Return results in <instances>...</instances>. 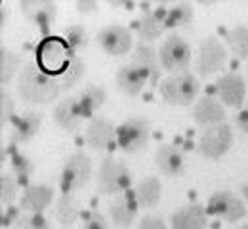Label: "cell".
<instances>
[{
    "mask_svg": "<svg viewBox=\"0 0 248 229\" xmlns=\"http://www.w3.org/2000/svg\"><path fill=\"white\" fill-rule=\"evenodd\" d=\"M199 88L201 86H199L197 76L187 73V71L178 73V75H170L168 78H164L158 84L162 99L170 105H180V107L191 105L199 94Z\"/></svg>",
    "mask_w": 248,
    "mask_h": 229,
    "instance_id": "3957f363",
    "label": "cell"
},
{
    "mask_svg": "<svg viewBox=\"0 0 248 229\" xmlns=\"http://www.w3.org/2000/svg\"><path fill=\"white\" fill-rule=\"evenodd\" d=\"M225 40L231 48V52L239 60H248V27L235 25L225 33Z\"/></svg>",
    "mask_w": 248,
    "mask_h": 229,
    "instance_id": "f546056e",
    "label": "cell"
},
{
    "mask_svg": "<svg viewBox=\"0 0 248 229\" xmlns=\"http://www.w3.org/2000/svg\"><path fill=\"white\" fill-rule=\"evenodd\" d=\"M95 180H97V189L101 195L119 197L128 191L132 176L123 161H119L115 157H107L99 164V172H97Z\"/></svg>",
    "mask_w": 248,
    "mask_h": 229,
    "instance_id": "277c9868",
    "label": "cell"
},
{
    "mask_svg": "<svg viewBox=\"0 0 248 229\" xmlns=\"http://www.w3.org/2000/svg\"><path fill=\"white\" fill-rule=\"evenodd\" d=\"M16 119V103L8 90L2 88L0 92V128H6Z\"/></svg>",
    "mask_w": 248,
    "mask_h": 229,
    "instance_id": "e575fe53",
    "label": "cell"
},
{
    "mask_svg": "<svg viewBox=\"0 0 248 229\" xmlns=\"http://www.w3.org/2000/svg\"><path fill=\"white\" fill-rule=\"evenodd\" d=\"M17 178H14L8 172L0 174V202L4 206H10L17 197Z\"/></svg>",
    "mask_w": 248,
    "mask_h": 229,
    "instance_id": "d6a6232c",
    "label": "cell"
},
{
    "mask_svg": "<svg viewBox=\"0 0 248 229\" xmlns=\"http://www.w3.org/2000/svg\"><path fill=\"white\" fill-rule=\"evenodd\" d=\"M16 86L21 99H25L31 105H48L62 92L58 76L44 73L34 61L23 63Z\"/></svg>",
    "mask_w": 248,
    "mask_h": 229,
    "instance_id": "6da1fadb",
    "label": "cell"
},
{
    "mask_svg": "<svg viewBox=\"0 0 248 229\" xmlns=\"http://www.w3.org/2000/svg\"><path fill=\"white\" fill-rule=\"evenodd\" d=\"M241 191H243V197L248 200V183H245V185H243V189H241Z\"/></svg>",
    "mask_w": 248,
    "mask_h": 229,
    "instance_id": "b9f144b4",
    "label": "cell"
},
{
    "mask_svg": "<svg viewBox=\"0 0 248 229\" xmlns=\"http://www.w3.org/2000/svg\"><path fill=\"white\" fill-rule=\"evenodd\" d=\"M19 8H21V14L44 34L50 31L58 15V4L52 0H23L19 2Z\"/></svg>",
    "mask_w": 248,
    "mask_h": 229,
    "instance_id": "7c38bea8",
    "label": "cell"
},
{
    "mask_svg": "<svg viewBox=\"0 0 248 229\" xmlns=\"http://www.w3.org/2000/svg\"><path fill=\"white\" fill-rule=\"evenodd\" d=\"M151 137V122L147 119H128L117 128V145L124 153L134 155L147 147Z\"/></svg>",
    "mask_w": 248,
    "mask_h": 229,
    "instance_id": "8992f818",
    "label": "cell"
},
{
    "mask_svg": "<svg viewBox=\"0 0 248 229\" xmlns=\"http://www.w3.org/2000/svg\"><path fill=\"white\" fill-rule=\"evenodd\" d=\"M14 226L17 229H50V222H48V218L44 214L31 212V214L17 216Z\"/></svg>",
    "mask_w": 248,
    "mask_h": 229,
    "instance_id": "d590c367",
    "label": "cell"
},
{
    "mask_svg": "<svg viewBox=\"0 0 248 229\" xmlns=\"http://www.w3.org/2000/svg\"><path fill=\"white\" fill-rule=\"evenodd\" d=\"M54 121L56 124L67 132L77 130L80 126V122L84 121V115H82V109H80V103L77 98H65L62 99L56 109H54Z\"/></svg>",
    "mask_w": 248,
    "mask_h": 229,
    "instance_id": "d6986e66",
    "label": "cell"
},
{
    "mask_svg": "<svg viewBox=\"0 0 248 229\" xmlns=\"http://www.w3.org/2000/svg\"><path fill=\"white\" fill-rule=\"evenodd\" d=\"M237 126H239V130L248 134V113H241L239 115V119H237Z\"/></svg>",
    "mask_w": 248,
    "mask_h": 229,
    "instance_id": "ab89813d",
    "label": "cell"
},
{
    "mask_svg": "<svg viewBox=\"0 0 248 229\" xmlns=\"http://www.w3.org/2000/svg\"><path fill=\"white\" fill-rule=\"evenodd\" d=\"M78 103H80V109H82V115L84 119H92L93 115L103 107L105 99H107V92L105 88L101 86H95V84H88L82 88V92L78 94Z\"/></svg>",
    "mask_w": 248,
    "mask_h": 229,
    "instance_id": "cb8c5ba5",
    "label": "cell"
},
{
    "mask_svg": "<svg viewBox=\"0 0 248 229\" xmlns=\"http://www.w3.org/2000/svg\"><path fill=\"white\" fill-rule=\"evenodd\" d=\"M12 172L17 178L19 183H27V180L31 178V174L34 172V164H32V161L27 155L14 153L12 155Z\"/></svg>",
    "mask_w": 248,
    "mask_h": 229,
    "instance_id": "1f68e13d",
    "label": "cell"
},
{
    "mask_svg": "<svg viewBox=\"0 0 248 229\" xmlns=\"http://www.w3.org/2000/svg\"><path fill=\"white\" fill-rule=\"evenodd\" d=\"M69 44V48L73 52L77 50H82L88 46V31L82 27V25H71L65 29V36H63Z\"/></svg>",
    "mask_w": 248,
    "mask_h": 229,
    "instance_id": "836d02e7",
    "label": "cell"
},
{
    "mask_svg": "<svg viewBox=\"0 0 248 229\" xmlns=\"http://www.w3.org/2000/svg\"><path fill=\"white\" fill-rule=\"evenodd\" d=\"M0 14H2V19H0V25L4 27V25H6V8H4V6H2V10H0Z\"/></svg>",
    "mask_w": 248,
    "mask_h": 229,
    "instance_id": "60d3db41",
    "label": "cell"
},
{
    "mask_svg": "<svg viewBox=\"0 0 248 229\" xmlns=\"http://www.w3.org/2000/svg\"><path fill=\"white\" fill-rule=\"evenodd\" d=\"M84 73H86V63H84V60L75 54V56L71 58L67 69L58 76L60 86H62V92H67V90L75 88L77 84H80V80L84 78Z\"/></svg>",
    "mask_w": 248,
    "mask_h": 229,
    "instance_id": "83f0119b",
    "label": "cell"
},
{
    "mask_svg": "<svg viewBox=\"0 0 248 229\" xmlns=\"http://www.w3.org/2000/svg\"><path fill=\"white\" fill-rule=\"evenodd\" d=\"M160 58V65L162 69H166L172 75L178 73H186V69L191 63V46L187 44V40H184L178 34H170L158 52Z\"/></svg>",
    "mask_w": 248,
    "mask_h": 229,
    "instance_id": "ba28073f",
    "label": "cell"
},
{
    "mask_svg": "<svg viewBox=\"0 0 248 229\" xmlns=\"http://www.w3.org/2000/svg\"><path fill=\"white\" fill-rule=\"evenodd\" d=\"M233 145V130L227 122H221L216 126H208L201 132L199 137V151L202 157L217 161L221 159Z\"/></svg>",
    "mask_w": 248,
    "mask_h": 229,
    "instance_id": "52a82bcc",
    "label": "cell"
},
{
    "mask_svg": "<svg viewBox=\"0 0 248 229\" xmlns=\"http://www.w3.org/2000/svg\"><path fill=\"white\" fill-rule=\"evenodd\" d=\"M208 212L225 222H239L247 216V206L233 191L223 189L208 198Z\"/></svg>",
    "mask_w": 248,
    "mask_h": 229,
    "instance_id": "30bf717a",
    "label": "cell"
},
{
    "mask_svg": "<svg viewBox=\"0 0 248 229\" xmlns=\"http://www.w3.org/2000/svg\"><path fill=\"white\" fill-rule=\"evenodd\" d=\"M193 6L189 2H178L166 12V29H178V27H187L193 21Z\"/></svg>",
    "mask_w": 248,
    "mask_h": 229,
    "instance_id": "f1b7e54d",
    "label": "cell"
},
{
    "mask_svg": "<svg viewBox=\"0 0 248 229\" xmlns=\"http://www.w3.org/2000/svg\"><path fill=\"white\" fill-rule=\"evenodd\" d=\"M54 200V189L50 185L44 183H36V185H29L23 197H21V208L29 210V212H38L42 214Z\"/></svg>",
    "mask_w": 248,
    "mask_h": 229,
    "instance_id": "7402d4cb",
    "label": "cell"
},
{
    "mask_svg": "<svg viewBox=\"0 0 248 229\" xmlns=\"http://www.w3.org/2000/svg\"><path fill=\"white\" fill-rule=\"evenodd\" d=\"M132 65L136 67L147 80L156 82L160 76V58L156 54V50L153 46L141 42L136 46L134 54H132Z\"/></svg>",
    "mask_w": 248,
    "mask_h": 229,
    "instance_id": "e0dca14e",
    "label": "cell"
},
{
    "mask_svg": "<svg viewBox=\"0 0 248 229\" xmlns=\"http://www.w3.org/2000/svg\"><path fill=\"white\" fill-rule=\"evenodd\" d=\"M82 229H109V226H107L105 218H103L99 212H90V214H86V218H84Z\"/></svg>",
    "mask_w": 248,
    "mask_h": 229,
    "instance_id": "8d00e7d4",
    "label": "cell"
},
{
    "mask_svg": "<svg viewBox=\"0 0 248 229\" xmlns=\"http://www.w3.org/2000/svg\"><path fill=\"white\" fill-rule=\"evenodd\" d=\"M19 65H21V58L16 52H12L6 46H2L0 48V82L8 84L16 76Z\"/></svg>",
    "mask_w": 248,
    "mask_h": 229,
    "instance_id": "4dcf8cb0",
    "label": "cell"
},
{
    "mask_svg": "<svg viewBox=\"0 0 248 229\" xmlns=\"http://www.w3.org/2000/svg\"><path fill=\"white\" fill-rule=\"evenodd\" d=\"M166 12L164 8H158V10H149L145 12L140 19H138V34L140 38L145 42V40H155L158 38L162 31L166 29L164 21H166Z\"/></svg>",
    "mask_w": 248,
    "mask_h": 229,
    "instance_id": "603a6c76",
    "label": "cell"
},
{
    "mask_svg": "<svg viewBox=\"0 0 248 229\" xmlns=\"http://www.w3.org/2000/svg\"><path fill=\"white\" fill-rule=\"evenodd\" d=\"M155 166L162 176L176 178L184 172L186 168V155L184 151L174 145V143H164L156 149L155 153Z\"/></svg>",
    "mask_w": 248,
    "mask_h": 229,
    "instance_id": "5bb4252c",
    "label": "cell"
},
{
    "mask_svg": "<svg viewBox=\"0 0 248 229\" xmlns=\"http://www.w3.org/2000/svg\"><path fill=\"white\" fill-rule=\"evenodd\" d=\"M73 56H75V52L69 48L67 40L63 36H56V34L44 36L38 42V46L34 48V63L52 76H60L67 69Z\"/></svg>",
    "mask_w": 248,
    "mask_h": 229,
    "instance_id": "7a4b0ae2",
    "label": "cell"
},
{
    "mask_svg": "<svg viewBox=\"0 0 248 229\" xmlns=\"http://www.w3.org/2000/svg\"><path fill=\"white\" fill-rule=\"evenodd\" d=\"M115 136L117 128L105 119H92L84 134L88 147L93 151H109L115 145Z\"/></svg>",
    "mask_w": 248,
    "mask_h": 229,
    "instance_id": "2e32d148",
    "label": "cell"
},
{
    "mask_svg": "<svg viewBox=\"0 0 248 229\" xmlns=\"http://www.w3.org/2000/svg\"><path fill=\"white\" fill-rule=\"evenodd\" d=\"M193 119L202 128L216 126V124L225 122V109L221 101H217L216 98H202L197 101L193 109Z\"/></svg>",
    "mask_w": 248,
    "mask_h": 229,
    "instance_id": "ac0fdd59",
    "label": "cell"
},
{
    "mask_svg": "<svg viewBox=\"0 0 248 229\" xmlns=\"http://www.w3.org/2000/svg\"><path fill=\"white\" fill-rule=\"evenodd\" d=\"M241 229H248V224H245V226H243Z\"/></svg>",
    "mask_w": 248,
    "mask_h": 229,
    "instance_id": "7bdbcfd3",
    "label": "cell"
},
{
    "mask_svg": "<svg viewBox=\"0 0 248 229\" xmlns=\"http://www.w3.org/2000/svg\"><path fill=\"white\" fill-rule=\"evenodd\" d=\"M145 82H147V78L134 65H124L117 73V86L126 96H138L143 90Z\"/></svg>",
    "mask_w": 248,
    "mask_h": 229,
    "instance_id": "d4e9b609",
    "label": "cell"
},
{
    "mask_svg": "<svg viewBox=\"0 0 248 229\" xmlns=\"http://www.w3.org/2000/svg\"><path fill=\"white\" fill-rule=\"evenodd\" d=\"M138 229H168V228H166V224H164L160 218L145 216V218L140 222V228Z\"/></svg>",
    "mask_w": 248,
    "mask_h": 229,
    "instance_id": "74e56055",
    "label": "cell"
},
{
    "mask_svg": "<svg viewBox=\"0 0 248 229\" xmlns=\"http://www.w3.org/2000/svg\"><path fill=\"white\" fill-rule=\"evenodd\" d=\"M217 98L223 105L239 109L247 98V82L239 73H225L221 75L214 84Z\"/></svg>",
    "mask_w": 248,
    "mask_h": 229,
    "instance_id": "8fae6325",
    "label": "cell"
},
{
    "mask_svg": "<svg viewBox=\"0 0 248 229\" xmlns=\"http://www.w3.org/2000/svg\"><path fill=\"white\" fill-rule=\"evenodd\" d=\"M225 61H227V50L216 36H208L201 42L197 56V71L201 76L206 78L216 75L217 71L223 69Z\"/></svg>",
    "mask_w": 248,
    "mask_h": 229,
    "instance_id": "9c48e42d",
    "label": "cell"
},
{
    "mask_svg": "<svg viewBox=\"0 0 248 229\" xmlns=\"http://www.w3.org/2000/svg\"><path fill=\"white\" fill-rule=\"evenodd\" d=\"M134 195L138 198L140 206L155 208L156 204L160 202V197H162V185H160V182L156 178H145L136 185Z\"/></svg>",
    "mask_w": 248,
    "mask_h": 229,
    "instance_id": "4316f807",
    "label": "cell"
},
{
    "mask_svg": "<svg viewBox=\"0 0 248 229\" xmlns=\"http://www.w3.org/2000/svg\"><path fill=\"white\" fill-rule=\"evenodd\" d=\"M138 198L134 193H123V195L115 197L109 204V216H111V222L115 224V228H130L138 216Z\"/></svg>",
    "mask_w": 248,
    "mask_h": 229,
    "instance_id": "9a60e30c",
    "label": "cell"
},
{
    "mask_svg": "<svg viewBox=\"0 0 248 229\" xmlns=\"http://www.w3.org/2000/svg\"><path fill=\"white\" fill-rule=\"evenodd\" d=\"M42 124V113L38 111H25L17 115L12 122V141H29L31 137L36 136Z\"/></svg>",
    "mask_w": 248,
    "mask_h": 229,
    "instance_id": "44dd1931",
    "label": "cell"
},
{
    "mask_svg": "<svg viewBox=\"0 0 248 229\" xmlns=\"http://www.w3.org/2000/svg\"><path fill=\"white\" fill-rule=\"evenodd\" d=\"M99 48L109 56H126L132 48V33L124 25H109L95 36Z\"/></svg>",
    "mask_w": 248,
    "mask_h": 229,
    "instance_id": "4fadbf2b",
    "label": "cell"
},
{
    "mask_svg": "<svg viewBox=\"0 0 248 229\" xmlns=\"http://www.w3.org/2000/svg\"><path fill=\"white\" fill-rule=\"evenodd\" d=\"M170 226L172 229H204L206 228V210L197 202L187 204L170 216Z\"/></svg>",
    "mask_w": 248,
    "mask_h": 229,
    "instance_id": "ffe728a7",
    "label": "cell"
},
{
    "mask_svg": "<svg viewBox=\"0 0 248 229\" xmlns=\"http://www.w3.org/2000/svg\"><path fill=\"white\" fill-rule=\"evenodd\" d=\"M77 10L80 14H92L97 10V2L95 0H78L77 2Z\"/></svg>",
    "mask_w": 248,
    "mask_h": 229,
    "instance_id": "f35d334b",
    "label": "cell"
},
{
    "mask_svg": "<svg viewBox=\"0 0 248 229\" xmlns=\"http://www.w3.org/2000/svg\"><path fill=\"white\" fill-rule=\"evenodd\" d=\"M90 178H92V159L82 151L71 153L63 164L60 176L63 193H71L86 187Z\"/></svg>",
    "mask_w": 248,
    "mask_h": 229,
    "instance_id": "5b68a950",
    "label": "cell"
},
{
    "mask_svg": "<svg viewBox=\"0 0 248 229\" xmlns=\"http://www.w3.org/2000/svg\"><path fill=\"white\" fill-rule=\"evenodd\" d=\"M80 218V202L71 193H63L56 202V220L62 228H71Z\"/></svg>",
    "mask_w": 248,
    "mask_h": 229,
    "instance_id": "484cf974",
    "label": "cell"
}]
</instances>
